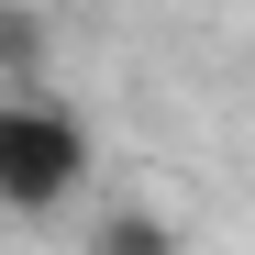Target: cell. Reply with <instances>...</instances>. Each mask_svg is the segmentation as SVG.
<instances>
[{
	"label": "cell",
	"instance_id": "1",
	"mask_svg": "<svg viewBox=\"0 0 255 255\" xmlns=\"http://www.w3.org/2000/svg\"><path fill=\"white\" fill-rule=\"evenodd\" d=\"M89 189V122L56 89L0 100V211H67Z\"/></svg>",
	"mask_w": 255,
	"mask_h": 255
},
{
	"label": "cell",
	"instance_id": "2",
	"mask_svg": "<svg viewBox=\"0 0 255 255\" xmlns=\"http://www.w3.org/2000/svg\"><path fill=\"white\" fill-rule=\"evenodd\" d=\"M89 255H178V222L144 200H111L100 222H89Z\"/></svg>",
	"mask_w": 255,
	"mask_h": 255
}]
</instances>
